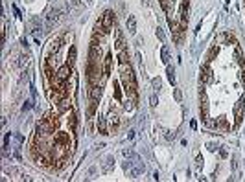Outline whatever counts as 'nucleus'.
Instances as JSON below:
<instances>
[{
    "mask_svg": "<svg viewBox=\"0 0 245 182\" xmlns=\"http://www.w3.org/2000/svg\"><path fill=\"white\" fill-rule=\"evenodd\" d=\"M114 26V13L113 11H105L101 15V18L96 22V31H101V33H111Z\"/></svg>",
    "mask_w": 245,
    "mask_h": 182,
    "instance_id": "1",
    "label": "nucleus"
},
{
    "mask_svg": "<svg viewBox=\"0 0 245 182\" xmlns=\"http://www.w3.org/2000/svg\"><path fill=\"white\" fill-rule=\"evenodd\" d=\"M100 76H101L100 63H96V61H88V64H87V79H88V83H91V86L98 85Z\"/></svg>",
    "mask_w": 245,
    "mask_h": 182,
    "instance_id": "2",
    "label": "nucleus"
},
{
    "mask_svg": "<svg viewBox=\"0 0 245 182\" xmlns=\"http://www.w3.org/2000/svg\"><path fill=\"white\" fill-rule=\"evenodd\" d=\"M199 101H201V105H199V109H201V120H208V98H207V92L205 90H201L199 92Z\"/></svg>",
    "mask_w": 245,
    "mask_h": 182,
    "instance_id": "3",
    "label": "nucleus"
},
{
    "mask_svg": "<svg viewBox=\"0 0 245 182\" xmlns=\"http://www.w3.org/2000/svg\"><path fill=\"white\" fill-rule=\"evenodd\" d=\"M100 59H101V46H100V42L92 41L91 50H88V61H96V63H100Z\"/></svg>",
    "mask_w": 245,
    "mask_h": 182,
    "instance_id": "4",
    "label": "nucleus"
},
{
    "mask_svg": "<svg viewBox=\"0 0 245 182\" xmlns=\"http://www.w3.org/2000/svg\"><path fill=\"white\" fill-rule=\"evenodd\" d=\"M37 132H39V134L54 132V127H52V123L48 122V118H41V120H39V123H37Z\"/></svg>",
    "mask_w": 245,
    "mask_h": 182,
    "instance_id": "5",
    "label": "nucleus"
},
{
    "mask_svg": "<svg viewBox=\"0 0 245 182\" xmlns=\"http://www.w3.org/2000/svg\"><path fill=\"white\" fill-rule=\"evenodd\" d=\"M144 171H146V166H144L142 162H135V164L131 166V169H129L127 173H129V177H131V178H138L140 175H144Z\"/></svg>",
    "mask_w": 245,
    "mask_h": 182,
    "instance_id": "6",
    "label": "nucleus"
},
{
    "mask_svg": "<svg viewBox=\"0 0 245 182\" xmlns=\"http://www.w3.org/2000/svg\"><path fill=\"white\" fill-rule=\"evenodd\" d=\"M59 15H61V11H59V9H52V11L46 15V30H52V28L57 24Z\"/></svg>",
    "mask_w": 245,
    "mask_h": 182,
    "instance_id": "7",
    "label": "nucleus"
},
{
    "mask_svg": "<svg viewBox=\"0 0 245 182\" xmlns=\"http://www.w3.org/2000/svg\"><path fill=\"white\" fill-rule=\"evenodd\" d=\"M212 79H214V76H212L210 66L205 64V66L201 68V76H199V81H201L203 85H208V83H212Z\"/></svg>",
    "mask_w": 245,
    "mask_h": 182,
    "instance_id": "8",
    "label": "nucleus"
},
{
    "mask_svg": "<svg viewBox=\"0 0 245 182\" xmlns=\"http://www.w3.org/2000/svg\"><path fill=\"white\" fill-rule=\"evenodd\" d=\"M70 74H72V68H70V64H68V63H66V64H63V66L59 68V70L55 72L57 79H61V81H68Z\"/></svg>",
    "mask_w": 245,
    "mask_h": 182,
    "instance_id": "9",
    "label": "nucleus"
},
{
    "mask_svg": "<svg viewBox=\"0 0 245 182\" xmlns=\"http://www.w3.org/2000/svg\"><path fill=\"white\" fill-rule=\"evenodd\" d=\"M243 107H245V96H241V98H240V101H238V103H236V107H234V112H236V125H240V123H241Z\"/></svg>",
    "mask_w": 245,
    "mask_h": 182,
    "instance_id": "10",
    "label": "nucleus"
},
{
    "mask_svg": "<svg viewBox=\"0 0 245 182\" xmlns=\"http://www.w3.org/2000/svg\"><path fill=\"white\" fill-rule=\"evenodd\" d=\"M55 145L68 147V132H57L55 134Z\"/></svg>",
    "mask_w": 245,
    "mask_h": 182,
    "instance_id": "11",
    "label": "nucleus"
},
{
    "mask_svg": "<svg viewBox=\"0 0 245 182\" xmlns=\"http://www.w3.org/2000/svg\"><path fill=\"white\" fill-rule=\"evenodd\" d=\"M114 33H116V42H114V48L122 52V50H124V46H125V41H124V33H122V30H116Z\"/></svg>",
    "mask_w": 245,
    "mask_h": 182,
    "instance_id": "12",
    "label": "nucleus"
},
{
    "mask_svg": "<svg viewBox=\"0 0 245 182\" xmlns=\"http://www.w3.org/2000/svg\"><path fill=\"white\" fill-rule=\"evenodd\" d=\"M127 31L131 35L137 33V18H135V15H129L127 17Z\"/></svg>",
    "mask_w": 245,
    "mask_h": 182,
    "instance_id": "13",
    "label": "nucleus"
},
{
    "mask_svg": "<svg viewBox=\"0 0 245 182\" xmlns=\"http://www.w3.org/2000/svg\"><path fill=\"white\" fill-rule=\"evenodd\" d=\"M113 167H114V158H113V154H109L103 160V173H109Z\"/></svg>",
    "mask_w": 245,
    "mask_h": 182,
    "instance_id": "14",
    "label": "nucleus"
},
{
    "mask_svg": "<svg viewBox=\"0 0 245 182\" xmlns=\"http://www.w3.org/2000/svg\"><path fill=\"white\" fill-rule=\"evenodd\" d=\"M161 59H162V63L168 66L170 64V59H171V52H170V48L168 46H162L161 48Z\"/></svg>",
    "mask_w": 245,
    "mask_h": 182,
    "instance_id": "15",
    "label": "nucleus"
},
{
    "mask_svg": "<svg viewBox=\"0 0 245 182\" xmlns=\"http://www.w3.org/2000/svg\"><path fill=\"white\" fill-rule=\"evenodd\" d=\"M111 123H113V131H116L118 125H120V116H118V112L113 110V109H111Z\"/></svg>",
    "mask_w": 245,
    "mask_h": 182,
    "instance_id": "16",
    "label": "nucleus"
},
{
    "mask_svg": "<svg viewBox=\"0 0 245 182\" xmlns=\"http://www.w3.org/2000/svg\"><path fill=\"white\" fill-rule=\"evenodd\" d=\"M100 98H101V86H100V85H94V86L91 88V99L100 101Z\"/></svg>",
    "mask_w": 245,
    "mask_h": 182,
    "instance_id": "17",
    "label": "nucleus"
},
{
    "mask_svg": "<svg viewBox=\"0 0 245 182\" xmlns=\"http://www.w3.org/2000/svg\"><path fill=\"white\" fill-rule=\"evenodd\" d=\"M98 131H100V134H109L107 132V122H105L103 116H98Z\"/></svg>",
    "mask_w": 245,
    "mask_h": 182,
    "instance_id": "18",
    "label": "nucleus"
},
{
    "mask_svg": "<svg viewBox=\"0 0 245 182\" xmlns=\"http://www.w3.org/2000/svg\"><path fill=\"white\" fill-rule=\"evenodd\" d=\"M111 63H113V54H107L105 55V68H103V76L111 74Z\"/></svg>",
    "mask_w": 245,
    "mask_h": 182,
    "instance_id": "19",
    "label": "nucleus"
},
{
    "mask_svg": "<svg viewBox=\"0 0 245 182\" xmlns=\"http://www.w3.org/2000/svg\"><path fill=\"white\" fill-rule=\"evenodd\" d=\"M61 44H63V39H55V41H52V42H50V52H52V54H57V52H59V48H61Z\"/></svg>",
    "mask_w": 245,
    "mask_h": 182,
    "instance_id": "20",
    "label": "nucleus"
},
{
    "mask_svg": "<svg viewBox=\"0 0 245 182\" xmlns=\"http://www.w3.org/2000/svg\"><path fill=\"white\" fill-rule=\"evenodd\" d=\"M234 55H236V61H238V64L243 68V66H245V61H243V52H241V48H240V46H236V52H234Z\"/></svg>",
    "mask_w": 245,
    "mask_h": 182,
    "instance_id": "21",
    "label": "nucleus"
},
{
    "mask_svg": "<svg viewBox=\"0 0 245 182\" xmlns=\"http://www.w3.org/2000/svg\"><path fill=\"white\" fill-rule=\"evenodd\" d=\"M166 74H168V79H170V83L171 85H175V68L173 66H166Z\"/></svg>",
    "mask_w": 245,
    "mask_h": 182,
    "instance_id": "22",
    "label": "nucleus"
},
{
    "mask_svg": "<svg viewBox=\"0 0 245 182\" xmlns=\"http://www.w3.org/2000/svg\"><path fill=\"white\" fill-rule=\"evenodd\" d=\"M68 125H70V131H76V125H78V116H76V112H70V116H68Z\"/></svg>",
    "mask_w": 245,
    "mask_h": 182,
    "instance_id": "23",
    "label": "nucleus"
},
{
    "mask_svg": "<svg viewBox=\"0 0 245 182\" xmlns=\"http://www.w3.org/2000/svg\"><path fill=\"white\" fill-rule=\"evenodd\" d=\"M68 109H70V103H68V99H66V98L59 101V112H66Z\"/></svg>",
    "mask_w": 245,
    "mask_h": 182,
    "instance_id": "24",
    "label": "nucleus"
},
{
    "mask_svg": "<svg viewBox=\"0 0 245 182\" xmlns=\"http://www.w3.org/2000/svg\"><path fill=\"white\" fill-rule=\"evenodd\" d=\"M151 86H153L155 90H161V86H162V79H161V77H153V79H151Z\"/></svg>",
    "mask_w": 245,
    "mask_h": 182,
    "instance_id": "25",
    "label": "nucleus"
},
{
    "mask_svg": "<svg viewBox=\"0 0 245 182\" xmlns=\"http://www.w3.org/2000/svg\"><path fill=\"white\" fill-rule=\"evenodd\" d=\"M46 118H48V122L52 123V127H54V129H57V125H59V120H57V116H55V114H52V112H50V114H48Z\"/></svg>",
    "mask_w": 245,
    "mask_h": 182,
    "instance_id": "26",
    "label": "nucleus"
},
{
    "mask_svg": "<svg viewBox=\"0 0 245 182\" xmlns=\"http://www.w3.org/2000/svg\"><path fill=\"white\" fill-rule=\"evenodd\" d=\"M76 54H78L76 46H70V52H68V64H72V63L76 61Z\"/></svg>",
    "mask_w": 245,
    "mask_h": 182,
    "instance_id": "27",
    "label": "nucleus"
},
{
    "mask_svg": "<svg viewBox=\"0 0 245 182\" xmlns=\"http://www.w3.org/2000/svg\"><path fill=\"white\" fill-rule=\"evenodd\" d=\"M155 35H157V39H159L161 42H164V41H166V35H164L162 28H157V30H155Z\"/></svg>",
    "mask_w": 245,
    "mask_h": 182,
    "instance_id": "28",
    "label": "nucleus"
},
{
    "mask_svg": "<svg viewBox=\"0 0 245 182\" xmlns=\"http://www.w3.org/2000/svg\"><path fill=\"white\" fill-rule=\"evenodd\" d=\"M227 120L223 118V116H221V118H217V122H216V127H221V129H227Z\"/></svg>",
    "mask_w": 245,
    "mask_h": 182,
    "instance_id": "29",
    "label": "nucleus"
},
{
    "mask_svg": "<svg viewBox=\"0 0 245 182\" xmlns=\"http://www.w3.org/2000/svg\"><path fill=\"white\" fill-rule=\"evenodd\" d=\"M96 105H98V101H96V99H92V101H91V107H88V116H92V114H94Z\"/></svg>",
    "mask_w": 245,
    "mask_h": 182,
    "instance_id": "30",
    "label": "nucleus"
},
{
    "mask_svg": "<svg viewBox=\"0 0 245 182\" xmlns=\"http://www.w3.org/2000/svg\"><path fill=\"white\" fill-rule=\"evenodd\" d=\"M114 96H116V99H122V90L118 88V83L114 81Z\"/></svg>",
    "mask_w": 245,
    "mask_h": 182,
    "instance_id": "31",
    "label": "nucleus"
},
{
    "mask_svg": "<svg viewBox=\"0 0 245 182\" xmlns=\"http://www.w3.org/2000/svg\"><path fill=\"white\" fill-rule=\"evenodd\" d=\"M164 138L166 140H173L175 138V132L173 131H164Z\"/></svg>",
    "mask_w": 245,
    "mask_h": 182,
    "instance_id": "32",
    "label": "nucleus"
},
{
    "mask_svg": "<svg viewBox=\"0 0 245 182\" xmlns=\"http://www.w3.org/2000/svg\"><path fill=\"white\" fill-rule=\"evenodd\" d=\"M225 42H232V44H236L234 35H232V33H225Z\"/></svg>",
    "mask_w": 245,
    "mask_h": 182,
    "instance_id": "33",
    "label": "nucleus"
},
{
    "mask_svg": "<svg viewBox=\"0 0 245 182\" xmlns=\"http://www.w3.org/2000/svg\"><path fill=\"white\" fill-rule=\"evenodd\" d=\"M216 55H217V48L214 46V48L210 50V54H208V61H214V57H216Z\"/></svg>",
    "mask_w": 245,
    "mask_h": 182,
    "instance_id": "34",
    "label": "nucleus"
},
{
    "mask_svg": "<svg viewBox=\"0 0 245 182\" xmlns=\"http://www.w3.org/2000/svg\"><path fill=\"white\" fill-rule=\"evenodd\" d=\"M157 103H159V98H157V96H151V98H149V105H151V107H157Z\"/></svg>",
    "mask_w": 245,
    "mask_h": 182,
    "instance_id": "35",
    "label": "nucleus"
},
{
    "mask_svg": "<svg viewBox=\"0 0 245 182\" xmlns=\"http://www.w3.org/2000/svg\"><path fill=\"white\" fill-rule=\"evenodd\" d=\"M207 147H208V151H217L219 147H217V144H214V142H208L207 144Z\"/></svg>",
    "mask_w": 245,
    "mask_h": 182,
    "instance_id": "36",
    "label": "nucleus"
},
{
    "mask_svg": "<svg viewBox=\"0 0 245 182\" xmlns=\"http://www.w3.org/2000/svg\"><path fill=\"white\" fill-rule=\"evenodd\" d=\"M195 166H197V167L203 166V156H201V154H197V158H195Z\"/></svg>",
    "mask_w": 245,
    "mask_h": 182,
    "instance_id": "37",
    "label": "nucleus"
},
{
    "mask_svg": "<svg viewBox=\"0 0 245 182\" xmlns=\"http://www.w3.org/2000/svg\"><path fill=\"white\" fill-rule=\"evenodd\" d=\"M175 99H177V101H181V99H183V92H181L179 88H175Z\"/></svg>",
    "mask_w": 245,
    "mask_h": 182,
    "instance_id": "38",
    "label": "nucleus"
},
{
    "mask_svg": "<svg viewBox=\"0 0 245 182\" xmlns=\"http://www.w3.org/2000/svg\"><path fill=\"white\" fill-rule=\"evenodd\" d=\"M124 156L127 158V156H133V151L131 149H124Z\"/></svg>",
    "mask_w": 245,
    "mask_h": 182,
    "instance_id": "39",
    "label": "nucleus"
},
{
    "mask_svg": "<svg viewBox=\"0 0 245 182\" xmlns=\"http://www.w3.org/2000/svg\"><path fill=\"white\" fill-rule=\"evenodd\" d=\"M72 6H74V8H79V6H81V0H72Z\"/></svg>",
    "mask_w": 245,
    "mask_h": 182,
    "instance_id": "40",
    "label": "nucleus"
},
{
    "mask_svg": "<svg viewBox=\"0 0 245 182\" xmlns=\"http://www.w3.org/2000/svg\"><path fill=\"white\" fill-rule=\"evenodd\" d=\"M31 107V101H26V105H22V110H28Z\"/></svg>",
    "mask_w": 245,
    "mask_h": 182,
    "instance_id": "41",
    "label": "nucleus"
},
{
    "mask_svg": "<svg viewBox=\"0 0 245 182\" xmlns=\"http://www.w3.org/2000/svg\"><path fill=\"white\" fill-rule=\"evenodd\" d=\"M219 154H221V158H227V154H229V153H227L225 149H221V151H219Z\"/></svg>",
    "mask_w": 245,
    "mask_h": 182,
    "instance_id": "42",
    "label": "nucleus"
},
{
    "mask_svg": "<svg viewBox=\"0 0 245 182\" xmlns=\"http://www.w3.org/2000/svg\"><path fill=\"white\" fill-rule=\"evenodd\" d=\"M87 2H91V0H87Z\"/></svg>",
    "mask_w": 245,
    "mask_h": 182,
    "instance_id": "43",
    "label": "nucleus"
}]
</instances>
